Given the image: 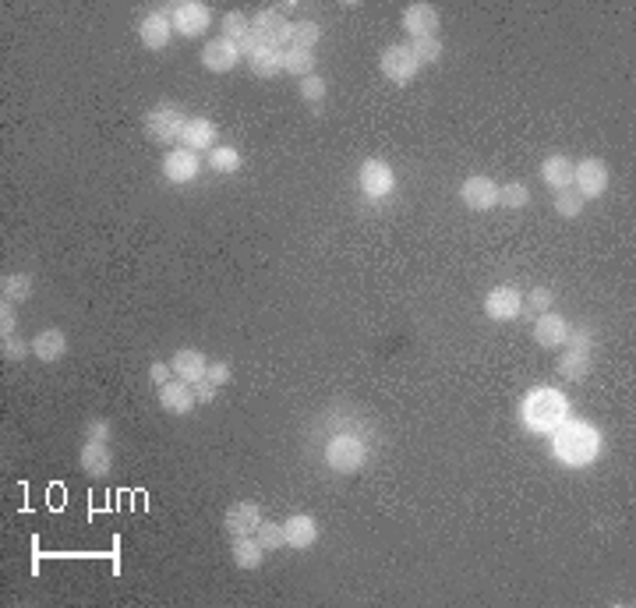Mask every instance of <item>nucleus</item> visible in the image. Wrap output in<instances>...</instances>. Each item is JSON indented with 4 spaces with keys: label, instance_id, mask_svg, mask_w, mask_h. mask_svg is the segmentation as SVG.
Masks as SVG:
<instances>
[{
    "label": "nucleus",
    "instance_id": "a878e982",
    "mask_svg": "<svg viewBox=\"0 0 636 608\" xmlns=\"http://www.w3.org/2000/svg\"><path fill=\"white\" fill-rule=\"evenodd\" d=\"M0 298L11 304H21L32 298V276L29 273H7L0 280Z\"/></svg>",
    "mask_w": 636,
    "mask_h": 608
},
{
    "label": "nucleus",
    "instance_id": "ddd939ff",
    "mask_svg": "<svg viewBox=\"0 0 636 608\" xmlns=\"http://www.w3.org/2000/svg\"><path fill=\"white\" fill-rule=\"evenodd\" d=\"M170 36H174V21L166 11H152L139 21V39L145 50H166Z\"/></svg>",
    "mask_w": 636,
    "mask_h": 608
},
{
    "label": "nucleus",
    "instance_id": "6ab92c4d",
    "mask_svg": "<svg viewBox=\"0 0 636 608\" xmlns=\"http://www.w3.org/2000/svg\"><path fill=\"white\" fill-rule=\"evenodd\" d=\"M81 470L85 474H92V477H106L110 474V467H114V456H110V443H103V439H85L81 443Z\"/></svg>",
    "mask_w": 636,
    "mask_h": 608
},
{
    "label": "nucleus",
    "instance_id": "c85d7f7f",
    "mask_svg": "<svg viewBox=\"0 0 636 608\" xmlns=\"http://www.w3.org/2000/svg\"><path fill=\"white\" fill-rule=\"evenodd\" d=\"M283 72L293 78L315 75V54L311 50H283Z\"/></svg>",
    "mask_w": 636,
    "mask_h": 608
},
{
    "label": "nucleus",
    "instance_id": "f3484780",
    "mask_svg": "<svg viewBox=\"0 0 636 608\" xmlns=\"http://www.w3.org/2000/svg\"><path fill=\"white\" fill-rule=\"evenodd\" d=\"M32 347V354H36V361H43V365H57L64 354H68V336L61 333V329H39L36 333V340L29 343Z\"/></svg>",
    "mask_w": 636,
    "mask_h": 608
},
{
    "label": "nucleus",
    "instance_id": "f8f14e48",
    "mask_svg": "<svg viewBox=\"0 0 636 608\" xmlns=\"http://www.w3.org/2000/svg\"><path fill=\"white\" fill-rule=\"evenodd\" d=\"M241 64V50L230 43V39H209L206 46H202V68L212 72V75H226V72H233Z\"/></svg>",
    "mask_w": 636,
    "mask_h": 608
},
{
    "label": "nucleus",
    "instance_id": "393cba45",
    "mask_svg": "<svg viewBox=\"0 0 636 608\" xmlns=\"http://www.w3.org/2000/svg\"><path fill=\"white\" fill-rule=\"evenodd\" d=\"M233 566H241V570H259L262 566V555H266V548H262V541L255 537V534H244V537H233Z\"/></svg>",
    "mask_w": 636,
    "mask_h": 608
},
{
    "label": "nucleus",
    "instance_id": "7c9ffc66",
    "mask_svg": "<svg viewBox=\"0 0 636 608\" xmlns=\"http://www.w3.org/2000/svg\"><path fill=\"white\" fill-rule=\"evenodd\" d=\"M219 25H223V39H230L233 46H241V43L248 39V32H251V21H248L241 11H230Z\"/></svg>",
    "mask_w": 636,
    "mask_h": 608
},
{
    "label": "nucleus",
    "instance_id": "f03ea898",
    "mask_svg": "<svg viewBox=\"0 0 636 608\" xmlns=\"http://www.w3.org/2000/svg\"><path fill=\"white\" fill-rule=\"evenodd\" d=\"M563 421H569V403H565L563 393H555L548 385L527 393V400H523V425L530 432L545 435V432H555Z\"/></svg>",
    "mask_w": 636,
    "mask_h": 608
},
{
    "label": "nucleus",
    "instance_id": "f257e3e1",
    "mask_svg": "<svg viewBox=\"0 0 636 608\" xmlns=\"http://www.w3.org/2000/svg\"><path fill=\"white\" fill-rule=\"evenodd\" d=\"M601 450V439L590 425L583 421H563L555 432H552V453L559 456L569 467H587L594 463V456Z\"/></svg>",
    "mask_w": 636,
    "mask_h": 608
},
{
    "label": "nucleus",
    "instance_id": "9b49d317",
    "mask_svg": "<svg viewBox=\"0 0 636 608\" xmlns=\"http://www.w3.org/2000/svg\"><path fill=\"white\" fill-rule=\"evenodd\" d=\"M199 170H202V159H199V152L191 149H170L163 156V177L170 181V184H188V181H195L199 177Z\"/></svg>",
    "mask_w": 636,
    "mask_h": 608
},
{
    "label": "nucleus",
    "instance_id": "423d86ee",
    "mask_svg": "<svg viewBox=\"0 0 636 608\" xmlns=\"http://www.w3.org/2000/svg\"><path fill=\"white\" fill-rule=\"evenodd\" d=\"M382 75L389 78L393 85H411L414 78H418V57L411 54V43H393V46H386L382 50Z\"/></svg>",
    "mask_w": 636,
    "mask_h": 608
},
{
    "label": "nucleus",
    "instance_id": "f704fd0d",
    "mask_svg": "<svg viewBox=\"0 0 636 608\" xmlns=\"http://www.w3.org/2000/svg\"><path fill=\"white\" fill-rule=\"evenodd\" d=\"M411 54L418 57V64H435L442 57V43L438 39H414L411 43Z\"/></svg>",
    "mask_w": 636,
    "mask_h": 608
},
{
    "label": "nucleus",
    "instance_id": "a19ab883",
    "mask_svg": "<svg viewBox=\"0 0 636 608\" xmlns=\"http://www.w3.org/2000/svg\"><path fill=\"white\" fill-rule=\"evenodd\" d=\"M191 389H195V400H199V403H212V400H216V385H212L209 379L191 382Z\"/></svg>",
    "mask_w": 636,
    "mask_h": 608
},
{
    "label": "nucleus",
    "instance_id": "5701e85b",
    "mask_svg": "<svg viewBox=\"0 0 636 608\" xmlns=\"http://www.w3.org/2000/svg\"><path fill=\"white\" fill-rule=\"evenodd\" d=\"M572 170H576V163H572L569 156H548V159L541 163V177H545V184H548L552 191L572 188Z\"/></svg>",
    "mask_w": 636,
    "mask_h": 608
},
{
    "label": "nucleus",
    "instance_id": "9d476101",
    "mask_svg": "<svg viewBox=\"0 0 636 608\" xmlns=\"http://www.w3.org/2000/svg\"><path fill=\"white\" fill-rule=\"evenodd\" d=\"M460 198H463L467 209H474V213H488V209L498 206V184H495L492 177L474 173V177H467V181L460 184Z\"/></svg>",
    "mask_w": 636,
    "mask_h": 608
},
{
    "label": "nucleus",
    "instance_id": "7ed1b4c3",
    "mask_svg": "<svg viewBox=\"0 0 636 608\" xmlns=\"http://www.w3.org/2000/svg\"><path fill=\"white\" fill-rule=\"evenodd\" d=\"M364 460H368V443L353 432H336L326 443V463L336 474H357L364 467Z\"/></svg>",
    "mask_w": 636,
    "mask_h": 608
},
{
    "label": "nucleus",
    "instance_id": "1a4fd4ad",
    "mask_svg": "<svg viewBox=\"0 0 636 608\" xmlns=\"http://www.w3.org/2000/svg\"><path fill=\"white\" fill-rule=\"evenodd\" d=\"M569 350H565L563 358H559V376L563 379H583L587 376V368H590V333L587 329H576V333H569Z\"/></svg>",
    "mask_w": 636,
    "mask_h": 608
},
{
    "label": "nucleus",
    "instance_id": "bb28decb",
    "mask_svg": "<svg viewBox=\"0 0 636 608\" xmlns=\"http://www.w3.org/2000/svg\"><path fill=\"white\" fill-rule=\"evenodd\" d=\"M318 39H322L318 21H290V43H286V50H311V46H318Z\"/></svg>",
    "mask_w": 636,
    "mask_h": 608
},
{
    "label": "nucleus",
    "instance_id": "39448f33",
    "mask_svg": "<svg viewBox=\"0 0 636 608\" xmlns=\"http://www.w3.org/2000/svg\"><path fill=\"white\" fill-rule=\"evenodd\" d=\"M163 11L170 14L174 29H177L181 36H188V39L202 36L212 21L209 4H202V0H181V4H170V7H163Z\"/></svg>",
    "mask_w": 636,
    "mask_h": 608
},
{
    "label": "nucleus",
    "instance_id": "4be33fe9",
    "mask_svg": "<svg viewBox=\"0 0 636 608\" xmlns=\"http://www.w3.org/2000/svg\"><path fill=\"white\" fill-rule=\"evenodd\" d=\"M283 534H286V545L290 548H311L318 541V524L308 517V513H293L286 524H283Z\"/></svg>",
    "mask_w": 636,
    "mask_h": 608
},
{
    "label": "nucleus",
    "instance_id": "20e7f679",
    "mask_svg": "<svg viewBox=\"0 0 636 608\" xmlns=\"http://www.w3.org/2000/svg\"><path fill=\"white\" fill-rule=\"evenodd\" d=\"M184 124H188V117H184L177 106L163 103V106H156V110L145 117V135H148V142H156V146H170V142H181Z\"/></svg>",
    "mask_w": 636,
    "mask_h": 608
},
{
    "label": "nucleus",
    "instance_id": "0eeeda50",
    "mask_svg": "<svg viewBox=\"0 0 636 608\" xmlns=\"http://www.w3.org/2000/svg\"><path fill=\"white\" fill-rule=\"evenodd\" d=\"M357 181H360V191H364V198H368V202L389 198V195H393V184H396L393 166H389L386 159H364V163H360Z\"/></svg>",
    "mask_w": 636,
    "mask_h": 608
},
{
    "label": "nucleus",
    "instance_id": "cd10ccee",
    "mask_svg": "<svg viewBox=\"0 0 636 608\" xmlns=\"http://www.w3.org/2000/svg\"><path fill=\"white\" fill-rule=\"evenodd\" d=\"M251 75L255 78H276L283 72V50H255L248 57Z\"/></svg>",
    "mask_w": 636,
    "mask_h": 608
},
{
    "label": "nucleus",
    "instance_id": "58836bf2",
    "mask_svg": "<svg viewBox=\"0 0 636 608\" xmlns=\"http://www.w3.org/2000/svg\"><path fill=\"white\" fill-rule=\"evenodd\" d=\"M14 329H18V315H14V304L4 301V304H0V333H4V336H14Z\"/></svg>",
    "mask_w": 636,
    "mask_h": 608
},
{
    "label": "nucleus",
    "instance_id": "4468645a",
    "mask_svg": "<svg viewBox=\"0 0 636 608\" xmlns=\"http://www.w3.org/2000/svg\"><path fill=\"white\" fill-rule=\"evenodd\" d=\"M438 11L431 4H411L403 11V29L414 36V39H438Z\"/></svg>",
    "mask_w": 636,
    "mask_h": 608
},
{
    "label": "nucleus",
    "instance_id": "aec40b11",
    "mask_svg": "<svg viewBox=\"0 0 636 608\" xmlns=\"http://www.w3.org/2000/svg\"><path fill=\"white\" fill-rule=\"evenodd\" d=\"M174 376L181 382H199V379H206V368H209V361H206V354L202 350H195V347H184V350H177L174 354Z\"/></svg>",
    "mask_w": 636,
    "mask_h": 608
},
{
    "label": "nucleus",
    "instance_id": "2f4dec72",
    "mask_svg": "<svg viewBox=\"0 0 636 608\" xmlns=\"http://www.w3.org/2000/svg\"><path fill=\"white\" fill-rule=\"evenodd\" d=\"M583 195L580 191H572V188H565V191H555V213L563 216V220H576L580 213H583Z\"/></svg>",
    "mask_w": 636,
    "mask_h": 608
},
{
    "label": "nucleus",
    "instance_id": "ea45409f",
    "mask_svg": "<svg viewBox=\"0 0 636 608\" xmlns=\"http://www.w3.org/2000/svg\"><path fill=\"white\" fill-rule=\"evenodd\" d=\"M206 379H209L212 385L219 389V385H226V382H230V368H226L223 361H209V368H206Z\"/></svg>",
    "mask_w": 636,
    "mask_h": 608
},
{
    "label": "nucleus",
    "instance_id": "4c0bfd02",
    "mask_svg": "<svg viewBox=\"0 0 636 608\" xmlns=\"http://www.w3.org/2000/svg\"><path fill=\"white\" fill-rule=\"evenodd\" d=\"M29 350H32V347H25L18 336H4V361H11V365H21Z\"/></svg>",
    "mask_w": 636,
    "mask_h": 608
},
{
    "label": "nucleus",
    "instance_id": "79ce46f5",
    "mask_svg": "<svg viewBox=\"0 0 636 608\" xmlns=\"http://www.w3.org/2000/svg\"><path fill=\"white\" fill-rule=\"evenodd\" d=\"M152 382H156V385L174 382V365H152Z\"/></svg>",
    "mask_w": 636,
    "mask_h": 608
},
{
    "label": "nucleus",
    "instance_id": "c756f323",
    "mask_svg": "<svg viewBox=\"0 0 636 608\" xmlns=\"http://www.w3.org/2000/svg\"><path fill=\"white\" fill-rule=\"evenodd\" d=\"M209 170H216V173H237L241 170V152L233 149V146H212Z\"/></svg>",
    "mask_w": 636,
    "mask_h": 608
},
{
    "label": "nucleus",
    "instance_id": "473e14b6",
    "mask_svg": "<svg viewBox=\"0 0 636 608\" xmlns=\"http://www.w3.org/2000/svg\"><path fill=\"white\" fill-rule=\"evenodd\" d=\"M527 202H530L527 184L513 181V184H502V188H498V206H505V209H523Z\"/></svg>",
    "mask_w": 636,
    "mask_h": 608
},
{
    "label": "nucleus",
    "instance_id": "2eb2a0df",
    "mask_svg": "<svg viewBox=\"0 0 636 608\" xmlns=\"http://www.w3.org/2000/svg\"><path fill=\"white\" fill-rule=\"evenodd\" d=\"M485 311L495 322H513L523 311V294L516 287H495L492 294L485 298Z\"/></svg>",
    "mask_w": 636,
    "mask_h": 608
},
{
    "label": "nucleus",
    "instance_id": "c9c22d12",
    "mask_svg": "<svg viewBox=\"0 0 636 608\" xmlns=\"http://www.w3.org/2000/svg\"><path fill=\"white\" fill-rule=\"evenodd\" d=\"M301 96L308 99V103H322L326 99V78H318V75H308V78H301Z\"/></svg>",
    "mask_w": 636,
    "mask_h": 608
},
{
    "label": "nucleus",
    "instance_id": "6e6552de",
    "mask_svg": "<svg viewBox=\"0 0 636 608\" xmlns=\"http://www.w3.org/2000/svg\"><path fill=\"white\" fill-rule=\"evenodd\" d=\"M572 184H576V191H580L583 198H601V195L608 191V166H605L598 156H587V159L576 163Z\"/></svg>",
    "mask_w": 636,
    "mask_h": 608
},
{
    "label": "nucleus",
    "instance_id": "dca6fc26",
    "mask_svg": "<svg viewBox=\"0 0 636 608\" xmlns=\"http://www.w3.org/2000/svg\"><path fill=\"white\" fill-rule=\"evenodd\" d=\"M569 340V322L555 311H541L534 318V343L538 347H563Z\"/></svg>",
    "mask_w": 636,
    "mask_h": 608
},
{
    "label": "nucleus",
    "instance_id": "e433bc0d",
    "mask_svg": "<svg viewBox=\"0 0 636 608\" xmlns=\"http://www.w3.org/2000/svg\"><path fill=\"white\" fill-rule=\"evenodd\" d=\"M552 301H555V298H552V291H548V287H534V291L523 298V308H530L534 315H541V311H548V304Z\"/></svg>",
    "mask_w": 636,
    "mask_h": 608
},
{
    "label": "nucleus",
    "instance_id": "412c9836",
    "mask_svg": "<svg viewBox=\"0 0 636 608\" xmlns=\"http://www.w3.org/2000/svg\"><path fill=\"white\" fill-rule=\"evenodd\" d=\"M259 528H262V513H259V506H251V502H233V506L226 510V531L233 534V537L255 534Z\"/></svg>",
    "mask_w": 636,
    "mask_h": 608
},
{
    "label": "nucleus",
    "instance_id": "72a5a7b5",
    "mask_svg": "<svg viewBox=\"0 0 636 608\" xmlns=\"http://www.w3.org/2000/svg\"><path fill=\"white\" fill-rule=\"evenodd\" d=\"M255 537L262 541V548H266V552H273V548H283V545H286L283 524H276V520H262V528L255 531Z\"/></svg>",
    "mask_w": 636,
    "mask_h": 608
},
{
    "label": "nucleus",
    "instance_id": "b1692460",
    "mask_svg": "<svg viewBox=\"0 0 636 608\" xmlns=\"http://www.w3.org/2000/svg\"><path fill=\"white\" fill-rule=\"evenodd\" d=\"M212 142H216V124L206 121V117H188L184 135H181V146L191 152H202V149H209Z\"/></svg>",
    "mask_w": 636,
    "mask_h": 608
},
{
    "label": "nucleus",
    "instance_id": "a211bd4d",
    "mask_svg": "<svg viewBox=\"0 0 636 608\" xmlns=\"http://www.w3.org/2000/svg\"><path fill=\"white\" fill-rule=\"evenodd\" d=\"M195 403H199V400H195V389H191L188 382L174 379V382H166V385H159V407H163L166 414L184 418Z\"/></svg>",
    "mask_w": 636,
    "mask_h": 608
}]
</instances>
